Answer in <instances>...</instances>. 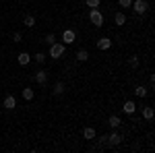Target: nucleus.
<instances>
[{
  "label": "nucleus",
  "instance_id": "f8f14e48",
  "mask_svg": "<svg viewBox=\"0 0 155 153\" xmlns=\"http://www.w3.org/2000/svg\"><path fill=\"white\" fill-rule=\"evenodd\" d=\"M83 137L87 139V141H93V139H95V128H91V126H87V128L83 130Z\"/></svg>",
  "mask_w": 155,
  "mask_h": 153
},
{
  "label": "nucleus",
  "instance_id": "b1692460",
  "mask_svg": "<svg viewBox=\"0 0 155 153\" xmlns=\"http://www.w3.org/2000/svg\"><path fill=\"white\" fill-rule=\"evenodd\" d=\"M107 145V135H104V137H99V149H104Z\"/></svg>",
  "mask_w": 155,
  "mask_h": 153
},
{
  "label": "nucleus",
  "instance_id": "f257e3e1",
  "mask_svg": "<svg viewBox=\"0 0 155 153\" xmlns=\"http://www.w3.org/2000/svg\"><path fill=\"white\" fill-rule=\"evenodd\" d=\"M64 52H66V46H64L62 42H54V44L50 46V56H52V58H62Z\"/></svg>",
  "mask_w": 155,
  "mask_h": 153
},
{
  "label": "nucleus",
  "instance_id": "0eeeda50",
  "mask_svg": "<svg viewBox=\"0 0 155 153\" xmlns=\"http://www.w3.org/2000/svg\"><path fill=\"white\" fill-rule=\"evenodd\" d=\"M15 106H17V99H15L12 95H6L4 101H2V108H6V110H15Z\"/></svg>",
  "mask_w": 155,
  "mask_h": 153
},
{
  "label": "nucleus",
  "instance_id": "39448f33",
  "mask_svg": "<svg viewBox=\"0 0 155 153\" xmlns=\"http://www.w3.org/2000/svg\"><path fill=\"white\" fill-rule=\"evenodd\" d=\"M74 39H77V33H74L72 29H66V31L62 33V44H64V46H68V44H72Z\"/></svg>",
  "mask_w": 155,
  "mask_h": 153
},
{
  "label": "nucleus",
  "instance_id": "20e7f679",
  "mask_svg": "<svg viewBox=\"0 0 155 153\" xmlns=\"http://www.w3.org/2000/svg\"><path fill=\"white\" fill-rule=\"evenodd\" d=\"M120 143H122V135H120V132L107 135V147H118Z\"/></svg>",
  "mask_w": 155,
  "mask_h": 153
},
{
  "label": "nucleus",
  "instance_id": "393cba45",
  "mask_svg": "<svg viewBox=\"0 0 155 153\" xmlns=\"http://www.w3.org/2000/svg\"><path fill=\"white\" fill-rule=\"evenodd\" d=\"M87 6L89 8H97L99 6V0H87Z\"/></svg>",
  "mask_w": 155,
  "mask_h": 153
},
{
  "label": "nucleus",
  "instance_id": "f03ea898",
  "mask_svg": "<svg viewBox=\"0 0 155 153\" xmlns=\"http://www.w3.org/2000/svg\"><path fill=\"white\" fill-rule=\"evenodd\" d=\"M89 21L95 25V27H101L104 25V15H101V11L99 8H91L89 11Z\"/></svg>",
  "mask_w": 155,
  "mask_h": 153
},
{
  "label": "nucleus",
  "instance_id": "aec40b11",
  "mask_svg": "<svg viewBox=\"0 0 155 153\" xmlns=\"http://www.w3.org/2000/svg\"><path fill=\"white\" fill-rule=\"evenodd\" d=\"M64 93V83H56L54 85V95H62Z\"/></svg>",
  "mask_w": 155,
  "mask_h": 153
},
{
  "label": "nucleus",
  "instance_id": "4be33fe9",
  "mask_svg": "<svg viewBox=\"0 0 155 153\" xmlns=\"http://www.w3.org/2000/svg\"><path fill=\"white\" fill-rule=\"evenodd\" d=\"M118 4L122 6V8H130V6H132V0H118Z\"/></svg>",
  "mask_w": 155,
  "mask_h": 153
},
{
  "label": "nucleus",
  "instance_id": "ddd939ff",
  "mask_svg": "<svg viewBox=\"0 0 155 153\" xmlns=\"http://www.w3.org/2000/svg\"><path fill=\"white\" fill-rule=\"evenodd\" d=\"M122 108H124V112H126V114H132V112L137 110V104L128 99V101H124V106H122Z\"/></svg>",
  "mask_w": 155,
  "mask_h": 153
},
{
  "label": "nucleus",
  "instance_id": "a878e982",
  "mask_svg": "<svg viewBox=\"0 0 155 153\" xmlns=\"http://www.w3.org/2000/svg\"><path fill=\"white\" fill-rule=\"evenodd\" d=\"M128 64H130L132 68H137V66H139V58H137V56H132V58L128 60Z\"/></svg>",
  "mask_w": 155,
  "mask_h": 153
},
{
  "label": "nucleus",
  "instance_id": "412c9836",
  "mask_svg": "<svg viewBox=\"0 0 155 153\" xmlns=\"http://www.w3.org/2000/svg\"><path fill=\"white\" fill-rule=\"evenodd\" d=\"M44 42H46V44H48V46H52V44H54V42H56V35H54V33H48V35H46V39H44Z\"/></svg>",
  "mask_w": 155,
  "mask_h": 153
},
{
  "label": "nucleus",
  "instance_id": "6e6552de",
  "mask_svg": "<svg viewBox=\"0 0 155 153\" xmlns=\"http://www.w3.org/2000/svg\"><path fill=\"white\" fill-rule=\"evenodd\" d=\"M114 23L118 25V27L126 25V15H124V12H116V15H114Z\"/></svg>",
  "mask_w": 155,
  "mask_h": 153
},
{
  "label": "nucleus",
  "instance_id": "dca6fc26",
  "mask_svg": "<svg viewBox=\"0 0 155 153\" xmlns=\"http://www.w3.org/2000/svg\"><path fill=\"white\" fill-rule=\"evenodd\" d=\"M153 114H155V112H153V108H151V106L143 108V118H145V120H151V118H153Z\"/></svg>",
  "mask_w": 155,
  "mask_h": 153
},
{
  "label": "nucleus",
  "instance_id": "423d86ee",
  "mask_svg": "<svg viewBox=\"0 0 155 153\" xmlns=\"http://www.w3.org/2000/svg\"><path fill=\"white\" fill-rule=\"evenodd\" d=\"M97 48H99V50H110V48H112V39H110V37H99V39H97Z\"/></svg>",
  "mask_w": 155,
  "mask_h": 153
},
{
  "label": "nucleus",
  "instance_id": "4468645a",
  "mask_svg": "<svg viewBox=\"0 0 155 153\" xmlns=\"http://www.w3.org/2000/svg\"><path fill=\"white\" fill-rule=\"evenodd\" d=\"M107 124H110L112 128H118L120 124H122V120H120V116H110V120H107Z\"/></svg>",
  "mask_w": 155,
  "mask_h": 153
},
{
  "label": "nucleus",
  "instance_id": "a211bd4d",
  "mask_svg": "<svg viewBox=\"0 0 155 153\" xmlns=\"http://www.w3.org/2000/svg\"><path fill=\"white\" fill-rule=\"evenodd\" d=\"M33 60H35L37 64H44L46 62V54L44 52H37V54H33Z\"/></svg>",
  "mask_w": 155,
  "mask_h": 153
},
{
  "label": "nucleus",
  "instance_id": "1a4fd4ad",
  "mask_svg": "<svg viewBox=\"0 0 155 153\" xmlns=\"http://www.w3.org/2000/svg\"><path fill=\"white\" fill-rule=\"evenodd\" d=\"M21 95H23L25 101H31V99L35 97V93H33V89H31V87H25L23 91H21Z\"/></svg>",
  "mask_w": 155,
  "mask_h": 153
},
{
  "label": "nucleus",
  "instance_id": "bb28decb",
  "mask_svg": "<svg viewBox=\"0 0 155 153\" xmlns=\"http://www.w3.org/2000/svg\"><path fill=\"white\" fill-rule=\"evenodd\" d=\"M0 108H2V101H0Z\"/></svg>",
  "mask_w": 155,
  "mask_h": 153
},
{
  "label": "nucleus",
  "instance_id": "5701e85b",
  "mask_svg": "<svg viewBox=\"0 0 155 153\" xmlns=\"http://www.w3.org/2000/svg\"><path fill=\"white\" fill-rule=\"evenodd\" d=\"M12 42H15V44H21V42H23V35H21L19 31H17V33H12Z\"/></svg>",
  "mask_w": 155,
  "mask_h": 153
},
{
  "label": "nucleus",
  "instance_id": "9d476101",
  "mask_svg": "<svg viewBox=\"0 0 155 153\" xmlns=\"http://www.w3.org/2000/svg\"><path fill=\"white\" fill-rule=\"evenodd\" d=\"M46 81H48V72H46V71H37V72H35V83L44 85Z\"/></svg>",
  "mask_w": 155,
  "mask_h": 153
},
{
  "label": "nucleus",
  "instance_id": "7ed1b4c3",
  "mask_svg": "<svg viewBox=\"0 0 155 153\" xmlns=\"http://www.w3.org/2000/svg\"><path fill=\"white\" fill-rule=\"evenodd\" d=\"M130 8L137 12V15H145V12H147V8H149V2H147V0H134Z\"/></svg>",
  "mask_w": 155,
  "mask_h": 153
},
{
  "label": "nucleus",
  "instance_id": "f3484780",
  "mask_svg": "<svg viewBox=\"0 0 155 153\" xmlns=\"http://www.w3.org/2000/svg\"><path fill=\"white\" fill-rule=\"evenodd\" d=\"M147 93H149V89H145L143 85H139V87L134 89V95H137V97H145Z\"/></svg>",
  "mask_w": 155,
  "mask_h": 153
},
{
  "label": "nucleus",
  "instance_id": "6ab92c4d",
  "mask_svg": "<svg viewBox=\"0 0 155 153\" xmlns=\"http://www.w3.org/2000/svg\"><path fill=\"white\" fill-rule=\"evenodd\" d=\"M25 25H27V27H35V17H33V15H27V17H25V21H23Z\"/></svg>",
  "mask_w": 155,
  "mask_h": 153
},
{
  "label": "nucleus",
  "instance_id": "2eb2a0df",
  "mask_svg": "<svg viewBox=\"0 0 155 153\" xmlns=\"http://www.w3.org/2000/svg\"><path fill=\"white\" fill-rule=\"evenodd\" d=\"M74 56H77V60H79V62H85V60H89V52H87V50H79Z\"/></svg>",
  "mask_w": 155,
  "mask_h": 153
},
{
  "label": "nucleus",
  "instance_id": "9b49d317",
  "mask_svg": "<svg viewBox=\"0 0 155 153\" xmlns=\"http://www.w3.org/2000/svg\"><path fill=\"white\" fill-rule=\"evenodd\" d=\"M29 62H31V56H29L27 52H21V54H19V64H21V66H27Z\"/></svg>",
  "mask_w": 155,
  "mask_h": 153
}]
</instances>
